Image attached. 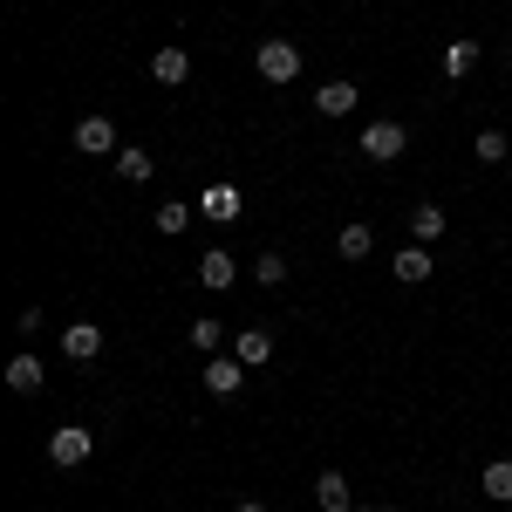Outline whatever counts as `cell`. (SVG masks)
Returning <instances> with one entry per match:
<instances>
[{
  "label": "cell",
  "mask_w": 512,
  "mask_h": 512,
  "mask_svg": "<svg viewBox=\"0 0 512 512\" xmlns=\"http://www.w3.org/2000/svg\"><path fill=\"white\" fill-rule=\"evenodd\" d=\"M253 274H260V287H280V280H287V260H280V253H260Z\"/></svg>",
  "instance_id": "603a6c76"
},
{
  "label": "cell",
  "mask_w": 512,
  "mask_h": 512,
  "mask_svg": "<svg viewBox=\"0 0 512 512\" xmlns=\"http://www.w3.org/2000/svg\"><path fill=\"white\" fill-rule=\"evenodd\" d=\"M7 390L14 396H41V355L35 349H21L14 362H7Z\"/></svg>",
  "instance_id": "8fae6325"
},
{
  "label": "cell",
  "mask_w": 512,
  "mask_h": 512,
  "mask_svg": "<svg viewBox=\"0 0 512 512\" xmlns=\"http://www.w3.org/2000/svg\"><path fill=\"white\" fill-rule=\"evenodd\" d=\"M198 280H205V294H226L239 280V260L226 253V246H205V260H198Z\"/></svg>",
  "instance_id": "8992f818"
},
{
  "label": "cell",
  "mask_w": 512,
  "mask_h": 512,
  "mask_svg": "<svg viewBox=\"0 0 512 512\" xmlns=\"http://www.w3.org/2000/svg\"><path fill=\"white\" fill-rule=\"evenodd\" d=\"M478 492L499 499V506H512V458H492V465L478 472Z\"/></svg>",
  "instance_id": "9a60e30c"
},
{
  "label": "cell",
  "mask_w": 512,
  "mask_h": 512,
  "mask_svg": "<svg viewBox=\"0 0 512 512\" xmlns=\"http://www.w3.org/2000/svg\"><path fill=\"white\" fill-rule=\"evenodd\" d=\"M239 383H246V362H239L233 349L205 355V390H212V396H239Z\"/></svg>",
  "instance_id": "5b68a950"
},
{
  "label": "cell",
  "mask_w": 512,
  "mask_h": 512,
  "mask_svg": "<svg viewBox=\"0 0 512 512\" xmlns=\"http://www.w3.org/2000/svg\"><path fill=\"white\" fill-rule=\"evenodd\" d=\"M472 151H478V164H506V158H512L506 130H478V144H472Z\"/></svg>",
  "instance_id": "7402d4cb"
},
{
  "label": "cell",
  "mask_w": 512,
  "mask_h": 512,
  "mask_svg": "<svg viewBox=\"0 0 512 512\" xmlns=\"http://www.w3.org/2000/svg\"><path fill=\"white\" fill-rule=\"evenodd\" d=\"M472 69H478V41H444V76L465 82Z\"/></svg>",
  "instance_id": "ac0fdd59"
},
{
  "label": "cell",
  "mask_w": 512,
  "mask_h": 512,
  "mask_svg": "<svg viewBox=\"0 0 512 512\" xmlns=\"http://www.w3.org/2000/svg\"><path fill=\"white\" fill-rule=\"evenodd\" d=\"M355 103H362V89H355V82H321V89H315V110H321V117H349Z\"/></svg>",
  "instance_id": "7c38bea8"
},
{
  "label": "cell",
  "mask_w": 512,
  "mask_h": 512,
  "mask_svg": "<svg viewBox=\"0 0 512 512\" xmlns=\"http://www.w3.org/2000/svg\"><path fill=\"white\" fill-rule=\"evenodd\" d=\"M315 506L321 512H349L355 506V499H349V478H342V472H321L315 478Z\"/></svg>",
  "instance_id": "2e32d148"
},
{
  "label": "cell",
  "mask_w": 512,
  "mask_h": 512,
  "mask_svg": "<svg viewBox=\"0 0 512 512\" xmlns=\"http://www.w3.org/2000/svg\"><path fill=\"white\" fill-rule=\"evenodd\" d=\"M76 151H89V158H117L123 144H117V123L103 117V110H96V117H82L76 123Z\"/></svg>",
  "instance_id": "277c9868"
},
{
  "label": "cell",
  "mask_w": 512,
  "mask_h": 512,
  "mask_svg": "<svg viewBox=\"0 0 512 512\" xmlns=\"http://www.w3.org/2000/svg\"><path fill=\"white\" fill-rule=\"evenodd\" d=\"M14 328H21V342H35V335H41V308H21V315H14Z\"/></svg>",
  "instance_id": "cb8c5ba5"
},
{
  "label": "cell",
  "mask_w": 512,
  "mask_h": 512,
  "mask_svg": "<svg viewBox=\"0 0 512 512\" xmlns=\"http://www.w3.org/2000/svg\"><path fill=\"white\" fill-rule=\"evenodd\" d=\"M185 76H192V55H185L178 41H164L158 55H151V82H164V89H178Z\"/></svg>",
  "instance_id": "52a82bcc"
},
{
  "label": "cell",
  "mask_w": 512,
  "mask_h": 512,
  "mask_svg": "<svg viewBox=\"0 0 512 512\" xmlns=\"http://www.w3.org/2000/svg\"><path fill=\"white\" fill-rule=\"evenodd\" d=\"M185 226H192V205H185V198H164V205H158V233L178 239Z\"/></svg>",
  "instance_id": "ffe728a7"
},
{
  "label": "cell",
  "mask_w": 512,
  "mask_h": 512,
  "mask_svg": "<svg viewBox=\"0 0 512 512\" xmlns=\"http://www.w3.org/2000/svg\"><path fill=\"white\" fill-rule=\"evenodd\" d=\"M192 349H198V355H219V349H226V328H219V315H198V321H192Z\"/></svg>",
  "instance_id": "d6986e66"
},
{
  "label": "cell",
  "mask_w": 512,
  "mask_h": 512,
  "mask_svg": "<svg viewBox=\"0 0 512 512\" xmlns=\"http://www.w3.org/2000/svg\"><path fill=\"white\" fill-rule=\"evenodd\" d=\"M198 212H205L212 226H233V219L246 212V205H239V192H233V185H205V198H198Z\"/></svg>",
  "instance_id": "9c48e42d"
},
{
  "label": "cell",
  "mask_w": 512,
  "mask_h": 512,
  "mask_svg": "<svg viewBox=\"0 0 512 512\" xmlns=\"http://www.w3.org/2000/svg\"><path fill=\"white\" fill-rule=\"evenodd\" d=\"M362 151H369L376 164H390V158H403V151H410V130H403L396 117H376L369 130H362Z\"/></svg>",
  "instance_id": "7a4b0ae2"
},
{
  "label": "cell",
  "mask_w": 512,
  "mask_h": 512,
  "mask_svg": "<svg viewBox=\"0 0 512 512\" xmlns=\"http://www.w3.org/2000/svg\"><path fill=\"white\" fill-rule=\"evenodd\" d=\"M369 246H376L369 226H342V239H335V253H342V260H369Z\"/></svg>",
  "instance_id": "44dd1931"
},
{
  "label": "cell",
  "mask_w": 512,
  "mask_h": 512,
  "mask_svg": "<svg viewBox=\"0 0 512 512\" xmlns=\"http://www.w3.org/2000/svg\"><path fill=\"white\" fill-rule=\"evenodd\" d=\"M253 62H260V82H294L301 76V48H294V41H260Z\"/></svg>",
  "instance_id": "3957f363"
},
{
  "label": "cell",
  "mask_w": 512,
  "mask_h": 512,
  "mask_svg": "<svg viewBox=\"0 0 512 512\" xmlns=\"http://www.w3.org/2000/svg\"><path fill=\"white\" fill-rule=\"evenodd\" d=\"M89 451H96V431H89V424H62V431L48 437V458H55L62 472H76V465H89Z\"/></svg>",
  "instance_id": "6da1fadb"
},
{
  "label": "cell",
  "mask_w": 512,
  "mask_h": 512,
  "mask_svg": "<svg viewBox=\"0 0 512 512\" xmlns=\"http://www.w3.org/2000/svg\"><path fill=\"white\" fill-rule=\"evenodd\" d=\"M444 226H451V219H444V205H410V239H417V246L444 239Z\"/></svg>",
  "instance_id": "5bb4252c"
},
{
  "label": "cell",
  "mask_w": 512,
  "mask_h": 512,
  "mask_svg": "<svg viewBox=\"0 0 512 512\" xmlns=\"http://www.w3.org/2000/svg\"><path fill=\"white\" fill-rule=\"evenodd\" d=\"M383 512H403V506H383Z\"/></svg>",
  "instance_id": "484cf974"
},
{
  "label": "cell",
  "mask_w": 512,
  "mask_h": 512,
  "mask_svg": "<svg viewBox=\"0 0 512 512\" xmlns=\"http://www.w3.org/2000/svg\"><path fill=\"white\" fill-rule=\"evenodd\" d=\"M62 355H69V362L103 355V328H96V321H69V328H62Z\"/></svg>",
  "instance_id": "ba28073f"
},
{
  "label": "cell",
  "mask_w": 512,
  "mask_h": 512,
  "mask_svg": "<svg viewBox=\"0 0 512 512\" xmlns=\"http://www.w3.org/2000/svg\"><path fill=\"white\" fill-rule=\"evenodd\" d=\"M233 355L246 362V369H267V362H274V335H267V328H239Z\"/></svg>",
  "instance_id": "30bf717a"
},
{
  "label": "cell",
  "mask_w": 512,
  "mask_h": 512,
  "mask_svg": "<svg viewBox=\"0 0 512 512\" xmlns=\"http://www.w3.org/2000/svg\"><path fill=\"white\" fill-rule=\"evenodd\" d=\"M390 267H396V280H410V287H417V280H431V274H437L431 246H417V239H410V246H403V253H396Z\"/></svg>",
  "instance_id": "4fadbf2b"
},
{
  "label": "cell",
  "mask_w": 512,
  "mask_h": 512,
  "mask_svg": "<svg viewBox=\"0 0 512 512\" xmlns=\"http://www.w3.org/2000/svg\"><path fill=\"white\" fill-rule=\"evenodd\" d=\"M151 171H158V158H151V151H137V144H130V151H117V178H123V185H151Z\"/></svg>",
  "instance_id": "e0dca14e"
},
{
  "label": "cell",
  "mask_w": 512,
  "mask_h": 512,
  "mask_svg": "<svg viewBox=\"0 0 512 512\" xmlns=\"http://www.w3.org/2000/svg\"><path fill=\"white\" fill-rule=\"evenodd\" d=\"M233 512H267V506H260V499H239V506Z\"/></svg>",
  "instance_id": "d4e9b609"
}]
</instances>
